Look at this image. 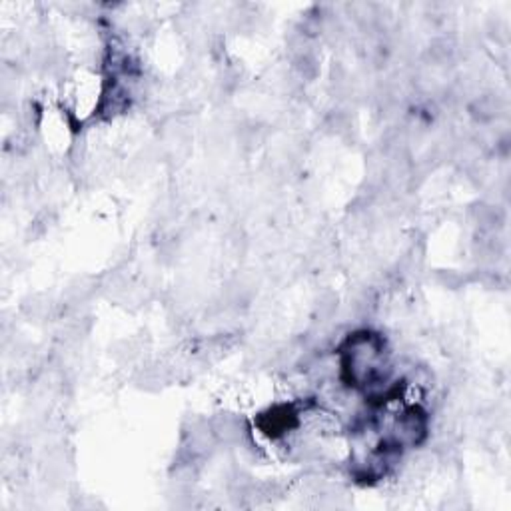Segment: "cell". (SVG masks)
I'll use <instances>...</instances> for the list:
<instances>
[{"label": "cell", "instance_id": "6da1fadb", "mask_svg": "<svg viewBox=\"0 0 511 511\" xmlns=\"http://www.w3.org/2000/svg\"><path fill=\"white\" fill-rule=\"evenodd\" d=\"M503 110V100L495 92H485L478 96L471 104H469V114L476 122L488 124L491 120H495L498 114Z\"/></svg>", "mask_w": 511, "mask_h": 511}, {"label": "cell", "instance_id": "7a4b0ae2", "mask_svg": "<svg viewBox=\"0 0 511 511\" xmlns=\"http://www.w3.org/2000/svg\"><path fill=\"white\" fill-rule=\"evenodd\" d=\"M292 66H294V72H296L302 80H308V82L319 75L318 54L314 53L312 48H306V50H300V53L292 54Z\"/></svg>", "mask_w": 511, "mask_h": 511}, {"label": "cell", "instance_id": "3957f363", "mask_svg": "<svg viewBox=\"0 0 511 511\" xmlns=\"http://www.w3.org/2000/svg\"><path fill=\"white\" fill-rule=\"evenodd\" d=\"M454 54H456V43L451 38H447V36L434 38L429 43V48H427V58L434 64H439V66L451 62Z\"/></svg>", "mask_w": 511, "mask_h": 511}, {"label": "cell", "instance_id": "277c9868", "mask_svg": "<svg viewBox=\"0 0 511 511\" xmlns=\"http://www.w3.org/2000/svg\"><path fill=\"white\" fill-rule=\"evenodd\" d=\"M336 312H338V296L334 292H330V290L322 292L316 298V304H314V318H316V322L326 324V322H330L336 316Z\"/></svg>", "mask_w": 511, "mask_h": 511}, {"label": "cell", "instance_id": "5b68a950", "mask_svg": "<svg viewBox=\"0 0 511 511\" xmlns=\"http://www.w3.org/2000/svg\"><path fill=\"white\" fill-rule=\"evenodd\" d=\"M324 126L328 128L331 134L346 138V136H350L351 134L353 122H351V116L346 112V110H334V112H330V114L326 116Z\"/></svg>", "mask_w": 511, "mask_h": 511}, {"label": "cell", "instance_id": "8992f818", "mask_svg": "<svg viewBox=\"0 0 511 511\" xmlns=\"http://www.w3.org/2000/svg\"><path fill=\"white\" fill-rule=\"evenodd\" d=\"M437 280H439L444 286L451 287V290H456V287L461 284V276H458L456 272H439V274H437Z\"/></svg>", "mask_w": 511, "mask_h": 511}]
</instances>
